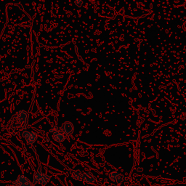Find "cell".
Segmentation results:
<instances>
[{
    "mask_svg": "<svg viewBox=\"0 0 186 186\" xmlns=\"http://www.w3.org/2000/svg\"><path fill=\"white\" fill-rule=\"evenodd\" d=\"M42 170V167H39V170L36 172L34 175V185H37V184H40V185H46L49 182L50 180V177L49 175L44 174L41 172Z\"/></svg>",
    "mask_w": 186,
    "mask_h": 186,
    "instance_id": "6da1fadb",
    "label": "cell"
},
{
    "mask_svg": "<svg viewBox=\"0 0 186 186\" xmlns=\"http://www.w3.org/2000/svg\"><path fill=\"white\" fill-rule=\"evenodd\" d=\"M12 186H36L25 175H20Z\"/></svg>",
    "mask_w": 186,
    "mask_h": 186,
    "instance_id": "7a4b0ae2",
    "label": "cell"
},
{
    "mask_svg": "<svg viewBox=\"0 0 186 186\" xmlns=\"http://www.w3.org/2000/svg\"><path fill=\"white\" fill-rule=\"evenodd\" d=\"M22 136L26 139V142L28 144H34L37 141V134L36 132L33 131H25L23 132Z\"/></svg>",
    "mask_w": 186,
    "mask_h": 186,
    "instance_id": "3957f363",
    "label": "cell"
},
{
    "mask_svg": "<svg viewBox=\"0 0 186 186\" xmlns=\"http://www.w3.org/2000/svg\"><path fill=\"white\" fill-rule=\"evenodd\" d=\"M109 178L112 182H116L118 184H121L124 180V176L121 175L119 172L113 171L108 175Z\"/></svg>",
    "mask_w": 186,
    "mask_h": 186,
    "instance_id": "277c9868",
    "label": "cell"
},
{
    "mask_svg": "<svg viewBox=\"0 0 186 186\" xmlns=\"http://www.w3.org/2000/svg\"><path fill=\"white\" fill-rule=\"evenodd\" d=\"M61 130L64 135L70 136L73 134L74 131V125L70 121H65L61 127Z\"/></svg>",
    "mask_w": 186,
    "mask_h": 186,
    "instance_id": "5b68a950",
    "label": "cell"
},
{
    "mask_svg": "<svg viewBox=\"0 0 186 186\" xmlns=\"http://www.w3.org/2000/svg\"><path fill=\"white\" fill-rule=\"evenodd\" d=\"M82 180H84L87 184H94L96 182V178L92 173L89 172H82Z\"/></svg>",
    "mask_w": 186,
    "mask_h": 186,
    "instance_id": "8992f818",
    "label": "cell"
},
{
    "mask_svg": "<svg viewBox=\"0 0 186 186\" xmlns=\"http://www.w3.org/2000/svg\"><path fill=\"white\" fill-rule=\"evenodd\" d=\"M17 117L19 119L20 122L26 124L28 119V113L24 110H21L17 113Z\"/></svg>",
    "mask_w": 186,
    "mask_h": 186,
    "instance_id": "52a82bcc",
    "label": "cell"
},
{
    "mask_svg": "<svg viewBox=\"0 0 186 186\" xmlns=\"http://www.w3.org/2000/svg\"><path fill=\"white\" fill-rule=\"evenodd\" d=\"M53 139L57 142L61 143L65 140L66 136L63 134V132L59 131V130H55L53 132Z\"/></svg>",
    "mask_w": 186,
    "mask_h": 186,
    "instance_id": "ba28073f",
    "label": "cell"
},
{
    "mask_svg": "<svg viewBox=\"0 0 186 186\" xmlns=\"http://www.w3.org/2000/svg\"><path fill=\"white\" fill-rule=\"evenodd\" d=\"M71 174L72 178L76 180H82V172L81 170H71Z\"/></svg>",
    "mask_w": 186,
    "mask_h": 186,
    "instance_id": "9c48e42d",
    "label": "cell"
},
{
    "mask_svg": "<svg viewBox=\"0 0 186 186\" xmlns=\"http://www.w3.org/2000/svg\"><path fill=\"white\" fill-rule=\"evenodd\" d=\"M75 4L76 5V6L81 7L82 4H83V2H82V0H76V1L75 2Z\"/></svg>",
    "mask_w": 186,
    "mask_h": 186,
    "instance_id": "30bf717a",
    "label": "cell"
},
{
    "mask_svg": "<svg viewBox=\"0 0 186 186\" xmlns=\"http://www.w3.org/2000/svg\"><path fill=\"white\" fill-rule=\"evenodd\" d=\"M137 171L138 172H143V168H137Z\"/></svg>",
    "mask_w": 186,
    "mask_h": 186,
    "instance_id": "8fae6325",
    "label": "cell"
},
{
    "mask_svg": "<svg viewBox=\"0 0 186 186\" xmlns=\"http://www.w3.org/2000/svg\"><path fill=\"white\" fill-rule=\"evenodd\" d=\"M75 50H76V53H77V52H78V47H77V46H75Z\"/></svg>",
    "mask_w": 186,
    "mask_h": 186,
    "instance_id": "7c38bea8",
    "label": "cell"
},
{
    "mask_svg": "<svg viewBox=\"0 0 186 186\" xmlns=\"http://www.w3.org/2000/svg\"><path fill=\"white\" fill-rule=\"evenodd\" d=\"M108 186H116V185H115V184H114V183H113V184H111V185H109Z\"/></svg>",
    "mask_w": 186,
    "mask_h": 186,
    "instance_id": "4fadbf2b",
    "label": "cell"
},
{
    "mask_svg": "<svg viewBox=\"0 0 186 186\" xmlns=\"http://www.w3.org/2000/svg\"><path fill=\"white\" fill-rule=\"evenodd\" d=\"M78 57H79V59H80V60H82V57H81V56H80V55H79V56H78Z\"/></svg>",
    "mask_w": 186,
    "mask_h": 186,
    "instance_id": "5bb4252c",
    "label": "cell"
}]
</instances>
